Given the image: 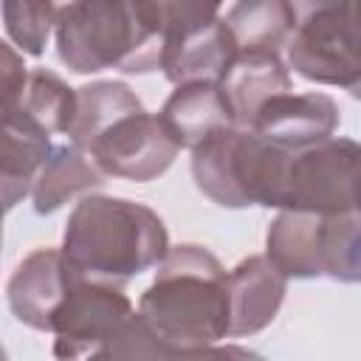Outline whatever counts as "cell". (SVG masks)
<instances>
[{"instance_id": "cell-22", "label": "cell", "mask_w": 361, "mask_h": 361, "mask_svg": "<svg viewBox=\"0 0 361 361\" xmlns=\"http://www.w3.org/2000/svg\"><path fill=\"white\" fill-rule=\"evenodd\" d=\"M28 82V68L23 54L0 39V118L20 107Z\"/></svg>"}, {"instance_id": "cell-1", "label": "cell", "mask_w": 361, "mask_h": 361, "mask_svg": "<svg viewBox=\"0 0 361 361\" xmlns=\"http://www.w3.org/2000/svg\"><path fill=\"white\" fill-rule=\"evenodd\" d=\"M135 313L169 355L212 347L228 338V274L209 248L180 243L158 262Z\"/></svg>"}, {"instance_id": "cell-18", "label": "cell", "mask_w": 361, "mask_h": 361, "mask_svg": "<svg viewBox=\"0 0 361 361\" xmlns=\"http://www.w3.org/2000/svg\"><path fill=\"white\" fill-rule=\"evenodd\" d=\"M223 23L237 51H276L288 42L293 28V3L285 0H251L226 8Z\"/></svg>"}, {"instance_id": "cell-2", "label": "cell", "mask_w": 361, "mask_h": 361, "mask_svg": "<svg viewBox=\"0 0 361 361\" xmlns=\"http://www.w3.org/2000/svg\"><path fill=\"white\" fill-rule=\"evenodd\" d=\"M166 251L169 231L158 212L110 195L79 197L59 248L71 271L116 288L155 268Z\"/></svg>"}, {"instance_id": "cell-10", "label": "cell", "mask_w": 361, "mask_h": 361, "mask_svg": "<svg viewBox=\"0 0 361 361\" xmlns=\"http://www.w3.org/2000/svg\"><path fill=\"white\" fill-rule=\"evenodd\" d=\"M338 104L327 93H282L262 104L251 121V133L279 149H305L333 138L338 130Z\"/></svg>"}, {"instance_id": "cell-16", "label": "cell", "mask_w": 361, "mask_h": 361, "mask_svg": "<svg viewBox=\"0 0 361 361\" xmlns=\"http://www.w3.org/2000/svg\"><path fill=\"white\" fill-rule=\"evenodd\" d=\"M102 183H104V175L96 169V164L79 147L56 144L34 180V189H31L34 212L54 214L76 195L85 197L90 189H99Z\"/></svg>"}, {"instance_id": "cell-8", "label": "cell", "mask_w": 361, "mask_h": 361, "mask_svg": "<svg viewBox=\"0 0 361 361\" xmlns=\"http://www.w3.org/2000/svg\"><path fill=\"white\" fill-rule=\"evenodd\" d=\"M178 152L180 149L164 133L155 113H147V110H138L113 121L85 149V155L96 164V169L104 178L113 175L135 183L161 178L172 166Z\"/></svg>"}, {"instance_id": "cell-11", "label": "cell", "mask_w": 361, "mask_h": 361, "mask_svg": "<svg viewBox=\"0 0 361 361\" xmlns=\"http://www.w3.org/2000/svg\"><path fill=\"white\" fill-rule=\"evenodd\" d=\"M54 147L51 133L25 110L17 107L0 118V217L31 195Z\"/></svg>"}, {"instance_id": "cell-19", "label": "cell", "mask_w": 361, "mask_h": 361, "mask_svg": "<svg viewBox=\"0 0 361 361\" xmlns=\"http://www.w3.org/2000/svg\"><path fill=\"white\" fill-rule=\"evenodd\" d=\"M20 110L37 118L51 135H68L76 116V87L62 82L48 68H34L28 71Z\"/></svg>"}, {"instance_id": "cell-17", "label": "cell", "mask_w": 361, "mask_h": 361, "mask_svg": "<svg viewBox=\"0 0 361 361\" xmlns=\"http://www.w3.org/2000/svg\"><path fill=\"white\" fill-rule=\"evenodd\" d=\"M144 110L135 90L116 79H99L90 85L76 87V116L68 130V144L79 147L82 152L90 147V141L104 133L113 121Z\"/></svg>"}, {"instance_id": "cell-15", "label": "cell", "mask_w": 361, "mask_h": 361, "mask_svg": "<svg viewBox=\"0 0 361 361\" xmlns=\"http://www.w3.org/2000/svg\"><path fill=\"white\" fill-rule=\"evenodd\" d=\"M155 118L178 149H195L209 135L234 127L226 96L214 82L178 85Z\"/></svg>"}, {"instance_id": "cell-24", "label": "cell", "mask_w": 361, "mask_h": 361, "mask_svg": "<svg viewBox=\"0 0 361 361\" xmlns=\"http://www.w3.org/2000/svg\"><path fill=\"white\" fill-rule=\"evenodd\" d=\"M0 361H8V355H6V347L0 344Z\"/></svg>"}, {"instance_id": "cell-23", "label": "cell", "mask_w": 361, "mask_h": 361, "mask_svg": "<svg viewBox=\"0 0 361 361\" xmlns=\"http://www.w3.org/2000/svg\"><path fill=\"white\" fill-rule=\"evenodd\" d=\"M169 361H262V358L237 344H212V347H200V350L175 353V355H169Z\"/></svg>"}, {"instance_id": "cell-5", "label": "cell", "mask_w": 361, "mask_h": 361, "mask_svg": "<svg viewBox=\"0 0 361 361\" xmlns=\"http://www.w3.org/2000/svg\"><path fill=\"white\" fill-rule=\"evenodd\" d=\"M358 3H293V28L285 51L288 65L307 82L338 85L358 93L361 23Z\"/></svg>"}, {"instance_id": "cell-4", "label": "cell", "mask_w": 361, "mask_h": 361, "mask_svg": "<svg viewBox=\"0 0 361 361\" xmlns=\"http://www.w3.org/2000/svg\"><path fill=\"white\" fill-rule=\"evenodd\" d=\"M265 259L285 279L330 276L336 282L361 279V220L358 212L310 214L279 212L265 234Z\"/></svg>"}, {"instance_id": "cell-7", "label": "cell", "mask_w": 361, "mask_h": 361, "mask_svg": "<svg viewBox=\"0 0 361 361\" xmlns=\"http://www.w3.org/2000/svg\"><path fill=\"white\" fill-rule=\"evenodd\" d=\"M237 45L214 3H166V39L161 71L178 85L220 82Z\"/></svg>"}, {"instance_id": "cell-9", "label": "cell", "mask_w": 361, "mask_h": 361, "mask_svg": "<svg viewBox=\"0 0 361 361\" xmlns=\"http://www.w3.org/2000/svg\"><path fill=\"white\" fill-rule=\"evenodd\" d=\"M133 313V302L121 288L85 279L73 271L68 293L48 327V333H54V358L71 361L85 347L127 322Z\"/></svg>"}, {"instance_id": "cell-6", "label": "cell", "mask_w": 361, "mask_h": 361, "mask_svg": "<svg viewBox=\"0 0 361 361\" xmlns=\"http://www.w3.org/2000/svg\"><path fill=\"white\" fill-rule=\"evenodd\" d=\"M358 144L338 135L305 149H282L268 209L310 214L358 212Z\"/></svg>"}, {"instance_id": "cell-21", "label": "cell", "mask_w": 361, "mask_h": 361, "mask_svg": "<svg viewBox=\"0 0 361 361\" xmlns=\"http://www.w3.org/2000/svg\"><path fill=\"white\" fill-rule=\"evenodd\" d=\"M6 31L11 42L28 54V56H42L48 37L56 23V6L54 3H25V0H6L0 6Z\"/></svg>"}, {"instance_id": "cell-20", "label": "cell", "mask_w": 361, "mask_h": 361, "mask_svg": "<svg viewBox=\"0 0 361 361\" xmlns=\"http://www.w3.org/2000/svg\"><path fill=\"white\" fill-rule=\"evenodd\" d=\"M71 361H169V353L152 338L138 313H133L127 322L85 347Z\"/></svg>"}, {"instance_id": "cell-14", "label": "cell", "mask_w": 361, "mask_h": 361, "mask_svg": "<svg viewBox=\"0 0 361 361\" xmlns=\"http://www.w3.org/2000/svg\"><path fill=\"white\" fill-rule=\"evenodd\" d=\"M217 87L226 96L234 127L248 130L262 104L274 96L288 93L293 85L276 51H237L231 65L220 76Z\"/></svg>"}, {"instance_id": "cell-13", "label": "cell", "mask_w": 361, "mask_h": 361, "mask_svg": "<svg viewBox=\"0 0 361 361\" xmlns=\"http://www.w3.org/2000/svg\"><path fill=\"white\" fill-rule=\"evenodd\" d=\"M288 279L265 259V254H254L240 259L228 271V302H231V322L228 336H254L265 330L285 299Z\"/></svg>"}, {"instance_id": "cell-12", "label": "cell", "mask_w": 361, "mask_h": 361, "mask_svg": "<svg viewBox=\"0 0 361 361\" xmlns=\"http://www.w3.org/2000/svg\"><path fill=\"white\" fill-rule=\"evenodd\" d=\"M73 271L62 259L59 248H37L31 251L11 274L6 296L17 322L25 327L48 333L56 307L62 305Z\"/></svg>"}, {"instance_id": "cell-25", "label": "cell", "mask_w": 361, "mask_h": 361, "mask_svg": "<svg viewBox=\"0 0 361 361\" xmlns=\"http://www.w3.org/2000/svg\"><path fill=\"white\" fill-rule=\"evenodd\" d=\"M0 243H3V217H0Z\"/></svg>"}, {"instance_id": "cell-3", "label": "cell", "mask_w": 361, "mask_h": 361, "mask_svg": "<svg viewBox=\"0 0 361 361\" xmlns=\"http://www.w3.org/2000/svg\"><path fill=\"white\" fill-rule=\"evenodd\" d=\"M56 54L73 73H149L161 68L166 3L79 0L56 6Z\"/></svg>"}]
</instances>
